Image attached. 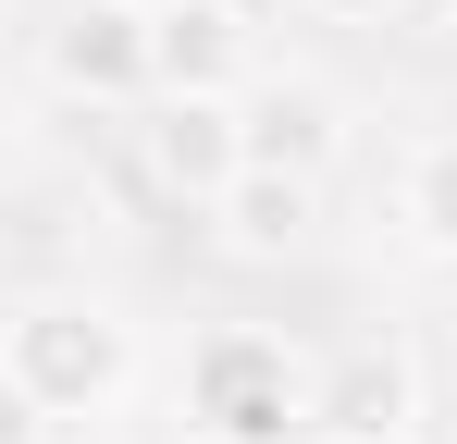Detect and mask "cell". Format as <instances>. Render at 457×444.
Here are the masks:
<instances>
[{"label": "cell", "mask_w": 457, "mask_h": 444, "mask_svg": "<svg viewBox=\"0 0 457 444\" xmlns=\"http://www.w3.org/2000/svg\"><path fill=\"white\" fill-rule=\"evenodd\" d=\"M0 382L62 432V420H112L124 395H137V321L112 308V296H12L0 308Z\"/></svg>", "instance_id": "cell-1"}, {"label": "cell", "mask_w": 457, "mask_h": 444, "mask_svg": "<svg viewBox=\"0 0 457 444\" xmlns=\"http://www.w3.org/2000/svg\"><path fill=\"white\" fill-rule=\"evenodd\" d=\"M309 420H321V358L297 333L223 321L186 358V432L198 444H309Z\"/></svg>", "instance_id": "cell-2"}, {"label": "cell", "mask_w": 457, "mask_h": 444, "mask_svg": "<svg viewBox=\"0 0 457 444\" xmlns=\"http://www.w3.org/2000/svg\"><path fill=\"white\" fill-rule=\"evenodd\" d=\"M124 136H137V173H149L173 210H211L235 173H247V111L235 99H149Z\"/></svg>", "instance_id": "cell-3"}, {"label": "cell", "mask_w": 457, "mask_h": 444, "mask_svg": "<svg viewBox=\"0 0 457 444\" xmlns=\"http://www.w3.org/2000/svg\"><path fill=\"white\" fill-rule=\"evenodd\" d=\"M50 86L62 99H99V111H149L161 74H149V12H124V0H75L62 25H50Z\"/></svg>", "instance_id": "cell-4"}, {"label": "cell", "mask_w": 457, "mask_h": 444, "mask_svg": "<svg viewBox=\"0 0 457 444\" xmlns=\"http://www.w3.org/2000/svg\"><path fill=\"white\" fill-rule=\"evenodd\" d=\"M149 74H161V99H247V86H260L247 12H235V0H186V12H149Z\"/></svg>", "instance_id": "cell-5"}, {"label": "cell", "mask_w": 457, "mask_h": 444, "mask_svg": "<svg viewBox=\"0 0 457 444\" xmlns=\"http://www.w3.org/2000/svg\"><path fill=\"white\" fill-rule=\"evenodd\" d=\"M235 111H247V160H260V173H309V185H321V173L346 160V99H334L321 74H260Z\"/></svg>", "instance_id": "cell-6"}, {"label": "cell", "mask_w": 457, "mask_h": 444, "mask_svg": "<svg viewBox=\"0 0 457 444\" xmlns=\"http://www.w3.org/2000/svg\"><path fill=\"white\" fill-rule=\"evenodd\" d=\"M408 420H420L408 346H346V358H321V420H309V432H334V444H408Z\"/></svg>", "instance_id": "cell-7"}, {"label": "cell", "mask_w": 457, "mask_h": 444, "mask_svg": "<svg viewBox=\"0 0 457 444\" xmlns=\"http://www.w3.org/2000/svg\"><path fill=\"white\" fill-rule=\"evenodd\" d=\"M198 222H211V247H223V259H297L309 234H321V185H309V173H260V160H247Z\"/></svg>", "instance_id": "cell-8"}, {"label": "cell", "mask_w": 457, "mask_h": 444, "mask_svg": "<svg viewBox=\"0 0 457 444\" xmlns=\"http://www.w3.org/2000/svg\"><path fill=\"white\" fill-rule=\"evenodd\" d=\"M395 234H408L420 259H445V272H457V124L395 160Z\"/></svg>", "instance_id": "cell-9"}, {"label": "cell", "mask_w": 457, "mask_h": 444, "mask_svg": "<svg viewBox=\"0 0 457 444\" xmlns=\"http://www.w3.org/2000/svg\"><path fill=\"white\" fill-rule=\"evenodd\" d=\"M297 12H321V25H383V12H408V0H297Z\"/></svg>", "instance_id": "cell-10"}, {"label": "cell", "mask_w": 457, "mask_h": 444, "mask_svg": "<svg viewBox=\"0 0 457 444\" xmlns=\"http://www.w3.org/2000/svg\"><path fill=\"white\" fill-rule=\"evenodd\" d=\"M37 432H50V420H37V407H25V395L0 382V444H37Z\"/></svg>", "instance_id": "cell-11"}, {"label": "cell", "mask_w": 457, "mask_h": 444, "mask_svg": "<svg viewBox=\"0 0 457 444\" xmlns=\"http://www.w3.org/2000/svg\"><path fill=\"white\" fill-rule=\"evenodd\" d=\"M124 12H186V0H124Z\"/></svg>", "instance_id": "cell-12"}, {"label": "cell", "mask_w": 457, "mask_h": 444, "mask_svg": "<svg viewBox=\"0 0 457 444\" xmlns=\"http://www.w3.org/2000/svg\"><path fill=\"white\" fill-rule=\"evenodd\" d=\"M0 234H12V210H0Z\"/></svg>", "instance_id": "cell-13"}, {"label": "cell", "mask_w": 457, "mask_h": 444, "mask_svg": "<svg viewBox=\"0 0 457 444\" xmlns=\"http://www.w3.org/2000/svg\"><path fill=\"white\" fill-rule=\"evenodd\" d=\"M309 444H334V432H309Z\"/></svg>", "instance_id": "cell-14"}]
</instances>
